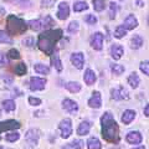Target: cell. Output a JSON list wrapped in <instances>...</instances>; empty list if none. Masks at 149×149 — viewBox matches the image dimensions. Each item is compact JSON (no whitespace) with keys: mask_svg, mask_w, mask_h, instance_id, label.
Segmentation results:
<instances>
[{"mask_svg":"<svg viewBox=\"0 0 149 149\" xmlns=\"http://www.w3.org/2000/svg\"><path fill=\"white\" fill-rule=\"evenodd\" d=\"M0 149H10V148H5V147H0Z\"/></svg>","mask_w":149,"mask_h":149,"instance_id":"c3c4849f","label":"cell"},{"mask_svg":"<svg viewBox=\"0 0 149 149\" xmlns=\"http://www.w3.org/2000/svg\"><path fill=\"white\" fill-rule=\"evenodd\" d=\"M134 118H136V112L132 109H127V111H124V113L122 116V122L124 124H129Z\"/></svg>","mask_w":149,"mask_h":149,"instance_id":"ffe728a7","label":"cell"},{"mask_svg":"<svg viewBox=\"0 0 149 149\" xmlns=\"http://www.w3.org/2000/svg\"><path fill=\"white\" fill-rule=\"evenodd\" d=\"M123 52H124V50H123V46L122 45H119V44L112 45V47H111V55H112V57H113L114 60H119L120 57H122Z\"/></svg>","mask_w":149,"mask_h":149,"instance_id":"e0dca14e","label":"cell"},{"mask_svg":"<svg viewBox=\"0 0 149 149\" xmlns=\"http://www.w3.org/2000/svg\"><path fill=\"white\" fill-rule=\"evenodd\" d=\"M34 68H35V72L40 73V74H47L50 72V68L42 63H36L34 66Z\"/></svg>","mask_w":149,"mask_h":149,"instance_id":"4316f807","label":"cell"},{"mask_svg":"<svg viewBox=\"0 0 149 149\" xmlns=\"http://www.w3.org/2000/svg\"><path fill=\"white\" fill-rule=\"evenodd\" d=\"M102 136L107 142L117 143L119 141V128L111 112H106L101 118Z\"/></svg>","mask_w":149,"mask_h":149,"instance_id":"6da1fadb","label":"cell"},{"mask_svg":"<svg viewBox=\"0 0 149 149\" xmlns=\"http://www.w3.org/2000/svg\"><path fill=\"white\" fill-rule=\"evenodd\" d=\"M78 22L77 21H71L70 22V25H68V32H71V34H74V32H77L78 31Z\"/></svg>","mask_w":149,"mask_h":149,"instance_id":"d590c367","label":"cell"},{"mask_svg":"<svg viewBox=\"0 0 149 149\" xmlns=\"http://www.w3.org/2000/svg\"><path fill=\"white\" fill-rule=\"evenodd\" d=\"M5 65H9V60L6 57V55H4V54L0 52V67L5 66Z\"/></svg>","mask_w":149,"mask_h":149,"instance_id":"60d3db41","label":"cell"},{"mask_svg":"<svg viewBox=\"0 0 149 149\" xmlns=\"http://www.w3.org/2000/svg\"><path fill=\"white\" fill-rule=\"evenodd\" d=\"M139 82H141V80H139L138 74H137L136 72L130 73V76L128 77V83L130 85V87H133V88H137V87L139 86Z\"/></svg>","mask_w":149,"mask_h":149,"instance_id":"d4e9b609","label":"cell"},{"mask_svg":"<svg viewBox=\"0 0 149 149\" xmlns=\"http://www.w3.org/2000/svg\"><path fill=\"white\" fill-rule=\"evenodd\" d=\"M125 35H127V30H125L123 26H118L114 31V36L117 37V39H122V37Z\"/></svg>","mask_w":149,"mask_h":149,"instance_id":"e575fe53","label":"cell"},{"mask_svg":"<svg viewBox=\"0 0 149 149\" xmlns=\"http://www.w3.org/2000/svg\"><path fill=\"white\" fill-rule=\"evenodd\" d=\"M60 129H61V132H62V138L65 139H67L72 134V122H71V119H62L61 122H60Z\"/></svg>","mask_w":149,"mask_h":149,"instance_id":"5b68a950","label":"cell"},{"mask_svg":"<svg viewBox=\"0 0 149 149\" xmlns=\"http://www.w3.org/2000/svg\"><path fill=\"white\" fill-rule=\"evenodd\" d=\"M27 25H29L32 30L40 31V30L47 29V27H50L51 25H54V20L47 15V16H45V17H42V19H37V20H31V21L27 22Z\"/></svg>","mask_w":149,"mask_h":149,"instance_id":"277c9868","label":"cell"},{"mask_svg":"<svg viewBox=\"0 0 149 149\" xmlns=\"http://www.w3.org/2000/svg\"><path fill=\"white\" fill-rule=\"evenodd\" d=\"M88 9V5L86 1H76L73 5V10L76 13H80V11H83V10H87Z\"/></svg>","mask_w":149,"mask_h":149,"instance_id":"f1b7e54d","label":"cell"},{"mask_svg":"<svg viewBox=\"0 0 149 149\" xmlns=\"http://www.w3.org/2000/svg\"><path fill=\"white\" fill-rule=\"evenodd\" d=\"M62 107L68 112V113H72V114L77 113V111H78V104L72 100H63Z\"/></svg>","mask_w":149,"mask_h":149,"instance_id":"2e32d148","label":"cell"},{"mask_svg":"<svg viewBox=\"0 0 149 149\" xmlns=\"http://www.w3.org/2000/svg\"><path fill=\"white\" fill-rule=\"evenodd\" d=\"M85 21L87 22V24H90V25H95L96 22H97V17H96L95 15H92V14H90V15L86 16Z\"/></svg>","mask_w":149,"mask_h":149,"instance_id":"f35d334b","label":"cell"},{"mask_svg":"<svg viewBox=\"0 0 149 149\" xmlns=\"http://www.w3.org/2000/svg\"><path fill=\"white\" fill-rule=\"evenodd\" d=\"M66 88L71 93H77L81 91V85L78 82H68L66 83Z\"/></svg>","mask_w":149,"mask_h":149,"instance_id":"484cf974","label":"cell"},{"mask_svg":"<svg viewBox=\"0 0 149 149\" xmlns=\"http://www.w3.org/2000/svg\"><path fill=\"white\" fill-rule=\"evenodd\" d=\"M17 128H20V123L16 122V120H14V119H9V120H5V122L0 123V133L5 132V130L17 129ZM0 139H1V138H0Z\"/></svg>","mask_w":149,"mask_h":149,"instance_id":"30bf717a","label":"cell"},{"mask_svg":"<svg viewBox=\"0 0 149 149\" xmlns=\"http://www.w3.org/2000/svg\"><path fill=\"white\" fill-rule=\"evenodd\" d=\"M51 56H52V57H51V62H52V66L57 70V71H62V62H61V60H60V56H58V54L57 52H54L51 54Z\"/></svg>","mask_w":149,"mask_h":149,"instance_id":"d6986e66","label":"cell"},{"mask_svg":"<svg viewBox=\"0 0 149 149\" xmlns=\"http://www.w3.org/2000/svg\"><path fill=\"white\" fill-rule=\"evenodd\" d=\"M137 4H138L139 6H144V3L142 1V0H137Z\"/></svg>","mask_w":149,"mask_h":149,"instance_id":"bcb514c9","label":"cell"},{"mask_svg":"<svg viewBox=\"0 0 149 149\" xmlns=\"http://www.w3.org/2000/svg\"><path fill=\"white\" fill-rule=\"evenodd\" d=\"M26 71H27V67H26L25 63H19V65H16L15 73L17 74V76H22V74H25Z\"/></svg>","mask_w":149,"mask_h":149,"instance_id":"4dcf8cb0","label":"cell"},{"mask_svg":"<svg viewBox=\"0 0 149 149\" xmlns=\"http://www.w3.org/2000/svg\"><path fill=\"white\" fill-rule=\"evenodd\" d=\"M104 6V0H93V8L96 11H102Z\"/></svg>","mask_w":149,"mask_h":149,"instance_id":"d6a6232c","label":"cell"},{"mask_svg":"<svg viewBox=\"0 0 149 149\" xmlns=\"http://www.w3.org/2000/svg\"><path fill=\"white\" fill-rule=\"evenodd\" d=\"M134 149H146V148H144V147L142 146V147H138V148H134Z\"/></svg>","mask_w":149,"mask_h":149,"instance_id":"7dc6e473","label":"cell"},{"mask_svg":"<svg viewBox=\"0 0 149 149\" xmlns=\"http://www.w3.org/2000/svg\"><path fill=\"white\" fill-rule=\"evenodd\" d=\"M27 30V24L15 15H9L6 19V32L9 35H22Z\"/></svg>","mask_w":149,"mask_h":149,"instance_id":"3957f363","label":"cell"},{"mask_svg":"<svg viewBox=\"0 0 149 149\" xmlns=\"http://www.w3.org/2000/svg\"><path fill=\"white\" fill-rule=\"evenodd\" d=\"M141 71L144 73V74H149V62L148 61H144L141 63Z\"/></svg>","mask_w":149,"mask_h":149,"instance_id":"ab89813d","label":"cell"},{"mask_svg":"<svg viewBox=\"0 0 149 149\" xmlns=\"http://www.w3.org/2000/svg\"><path fill=\"white\" fill-rule=\"evenodd\" d=\"M137 26H138V20H137V17L134 15H128L127 17L124 19L123 27L125 30H133V29H136Z\"/></svg>","mask_w":149,"mask_h":149,"instance_id":"5bb4252c","label":"cell"},{"mask_svg":"<svg viewBox=\"0 0 149 149\" xmlns=\"http://www.w3.org/2000/svg\"><path fill=\"white\" fill-rule=\"evenodd\" d=\"M0 116H1V114H0Z\"/></svg>","mask_w":149,"mask_h":149,"instance_id":"f907efd6","label":"cell"},{"mask_svg":"<svg viewBox=\"0 0 149 149\" xmlns=\"http://www.w3.org/2000/svg\"><path fill=\"white\" fill-rule=\"evenodd\" d=\"M19 138H20V134H19L17 132H10L5 136V139L8 142H16Z\"/></svg>","mask_w":149,"mask_h":149,"instance_id":"836d02e7","label":"cell"},{"mask_svg":"<svg viewBox=\"0 0 149 149\" xmlns=\"http://www.w3.org/2000/svg\"><path fill=\"white\" fill-rule=\"evenodd\" d=\"M29 103L31 106H39V104H41V100L35 98V97H30V98H29Z\"/></svg>","mask_w":149,"mask_h":149,"instance_id":"7bdbcfd3","label":"cell"},{"mask_svg":"<svg viewBox=\"0 0 149 149\" xmlns=\"http://www.w3.org/2000/svg\"><path fill=\"white\" fill-rule=\"evenodd\" d=\"M8 56L10 58H13V60H19V58H20V52H19L17 50H15V49H11L8 52Z\"/></svg>","mask_w":149,"mask_h":149,"instance_id":"8d00e7d4","label":"cell"},{"mask_svg":"<svg viewBox=\"0 0 149 149\" xmlns=\"http://www.w3.org/2000/svg\"><path fill=\"white\" fill-rule=\"evenodd\" d=\"M46 78H39V77H31L30 80V90L31 91H42L46 86Z\"/></svg>","mask_w":149,"mask_h":149,"instance_id":"ba28073f","label":"cell"},{"mask_svg":"<svg viewBox=\"0 0 149 149\" xmlns=\"http://www.w3.org/2000/svg\"><path fill=\"white\" fill-rule=\"evenodd\" d=\"M91 129V123L88 122V120H85V122H82L80 125H78L77 128V134H80V136H86L88 134Z\"/></svg>","mask_w":149,"mask_h":149,"instance_id":"44dd1931","label":"cell"},{"mask_svg":"<svg viewBox=\"0 0 149 149\" xmlns=\"http://www.w3.org/2000/svg\"><path fill=\"white\" fill-rule=\"evenodd\" d=\"M85 143H83L81 139H74L73 142L66 144L65 147H62V149H82Z\"/></svg>","mask_w":149,"mask_h":149,"instance_id":"603a6c76","label":"cell"},{"mask_svg":"<svg viewBox=\"0 0 149 149\" xmlns=\"http://www.w3.org/2000/svg\"><path fill=\"white\" fill-rule=\"evenodd\" d=\"M71 62L76 68L82 70L83 65H85V56L82 52H73L71 55Z\"/></svg>","mask_w":149,"mask_h":149,"instance_id":"9c48e42d","label":"cell"},{"mask_svg":"<svg viewBox=\"0 0 149 149\" xmlns=\"http://www.w3.org/2000/svg\"><path fill=\"white\" fill-rule=\"evenodd\" d=\"M120 1H123V0H120Z\"/></svg>","mask_w":149,"mask_h":149,"instance_id":"681fc988","label":"cell"},{"mask_svg":"<svg viewBox=\"0 0 149 149\" xmlns=\"http://www.w3.org/2000/svg\"><path fill=\"white\" fill-rule=\"evenodd\" d=\"M3 108L6 112H13L14 109H15V102H14L13 100H5L3 102Z\"/></svg>","mask_w":149,"mask_h":149,"instance_id":"f546056e","label":"cell"},{"mask_svg":"<svg viewBox=\"0 0 149 149\" xmlns=\"http://www.w3.org/2000/svg\"><path fill=\"white\" fill-rule=\"evenodd\" d=\"M0 42L1 44H13V39L8 32L0 30Z\"/></svg>","mask_w":149,"mask_h":149,"instance_id":"83f0119b","label":"cell"},{"mask_svg":"<svg viewBox=\"0 0 149 149\" xmlns=\"http://www.w3.org/2000/svg\"><path fill=\"white\" fill-rule=\"evenodd\" d=\"M22 44H24L25 46H27V47H31L32 45H35L34 39H32V37H27V39H25L24 41H22Z\"/></svg>","mask_w":149,"mask_h":149,"instance_id":"b9f144b4","label":"cell"},{"mask_svg":"<svg viewBox=\"0 0 149 149\" xmlns=\"http://www.w3.org/2000/svg\"><path fill=\"white\" fill-rule=\"evenodd\" d=\"M125 139H127V142L130 144H139V143H142L143 137H142L141 132H138V130H132V132H129L127 134Z\"/></svg>","mask_w":149,"mask_h":149,"instance_id":"8fae6325","label":"cell"},{"mask_svg":"<svg viewBox=\"0 0 149 149\" xmlns=\"http://www.w3.org/2000/svg\"><path fill=\"white\" fill-rule=\"evenodd\" d=\"M116 13H117V5L114 3H111L109 4V19H114Z\"/></svg>","mask_w":149,"mask_h":149,"instance_id":"74e56055","label":"cell"},{"mask_svg":"<svg viewBox=\"0 0 149 149\" xmlns=\"http://www.w3.org/2000/svg\"><path fill=\"white\" fill-rule=\"evenodd\" d=\"M39 138H40V132L37 129H29L25 134V141L27 142V144H30L31 147L37 146Z\"/></svg>","mask_w":149,"mask_h":149,"instance_id":"8992f818","label":"cell"},{"mask_svg":"<svg viewBox=\"0 0 149 149\" xmlns=\"http://www.w3.org/2000/svg\"><path fill=\"white\" fill-rule=\"evenodd\" d=\"M5 9H4V8H1V6H0V16H3V15H5Z\"/></svg>","mask_w":149,"mask_h":149,"instance_id":"f6af8a7d","label":"cell"},{"mask_svg":"<svg viewBox=\"0 0 149 149\" xmlns=\"http://www.w3.org/2000/svg\"><path fill=\"white\" fill-rule=\"evenodd\" d=\"M88 106L92 107V108H100L102 106V97L98 91L93 92V96L88 100Z\"/></svg>","mask_w":149,"mask_h":149,"instance_id":"4fadbf2b","label":"cell"},{"mask_svg":"<svg viewBox=\"0 0 149 149\" xmlns=\"http://www.w3.org/2000/svg\"><path fill=\"white\" fill-rule=\"evenodd\" d=\"M91 45L95 50H102V47H103V35L101 32H96L91 39Z\"/></svg>","mask_w":149,"mask_h":149,"instance_id":"7c38bea8","label":"cell"},{"mask_svg":"<svg viewBox=\"0 0 149 149\" xmlns=\"http://www.w3.org/2000/svg\"><path fill=\"white\" fill-rule=\"evenodd\" d=\"M87 147H88V149H101L102 144L96 137H93V138H90L87 141Z\"/></svg>","mask_w":149,"mask_h":149,"instance_id":"cb8c5ba5","label":"cell"},{"mask_svg":"<svg viewBox=\"0 0 149 149\" xmlns=\"http://www.w3.org/2000/svg\"><path fill=\"white\" fill-rule=\"evenodd\" d=\"M144 116H146V117L149 116V106L148 104L146 106V108H144Z\"/></svg>","mask_w":149,"mask_h":149,"instance_id":"ee69618b","label":"cell"},{"mask_svg":"<svg viewBox=\"0 0 149 149\" xmlns=\"http://www.w3.org/2000/svg\"><path fill=\"white\" fill-rule=\"evenodd\" d=\"M143 37L141 35H134L132 37V40H130V46H132V49H141L143 46Z\"/></svg>","mask_w":149,"mask_h":149,"instance_id":"7402d4cb","label":"cell"},{"mask_svg":"<svg viewBox=\"0 0 149 149\" xmlns=\"http://www.w3.org/2000/svg\"><path fill=\"white\" fill-rule=\"evenodd\" d=\"M111 70H112V72H113L114 74H122L123 72H124V66L123 65H112L111 66Z\"/></svg>","mask_w":149,"mask_h":149,"instance_id":"1f68e13d","label":"cell"},{"mask_svg":"<svg viewBox=\"0 0 149 149\" xmlns=\"http://www.w3.org/2000/svg\"><path fill=\"white\" fill-rule=\"evenodd\" d=\"M96 73H95V71H92L91 68H87L86 71H85V76H83V80H85V82H86V85H88V86H91V85H93V83L96 82Z\"/></svg>","mask_w":149,"mask_h":149,"instance_id":"ac0fdd59","label":"cell"},{"mask_svg":"<svg viewBox=\"0 0 149 149\" xmlns=\"http://www.w3.org/2000/svg\"><path fill=\"white\" fill-rule=\"evenodd\" d=\"M111 95H112V98L116 100V101H122V100L129 98V92L123 87L113 88V90L111 91Z\"/></svg>","mask_w":149,"mask_h":149,"instance_id":"52a82bcc","label":"cell"},{"mask_svg":"<svg viewBox=\"0 0 149 149\" xmlns=\"http://www.w3.org/2000/svg\"><path fill=\"white\" fill-rule=\"evenodd\" d=\"M70 15V8L67 3H61L58 5V11H57V17L60 20H66Z\"/></svg>","mask_w":149,"mask_h":149,"instance_id":"9a60e30c","label":"cell"},{"mask_svg":"<svg viewBox=\"0 0 149 149\" xmlns=\"http://www.w3.org/2000/svg\"><path fill=\"white\" fill-rule=\"evenodd\" d=\"M62 37V30H47L39 35L37 46L46 55H51L55 51V44Z\"/></svg>","mask_w":149,"mask_h":149,"instance_id":"7a4b0ae2","label":"cell"}]
</instances>
